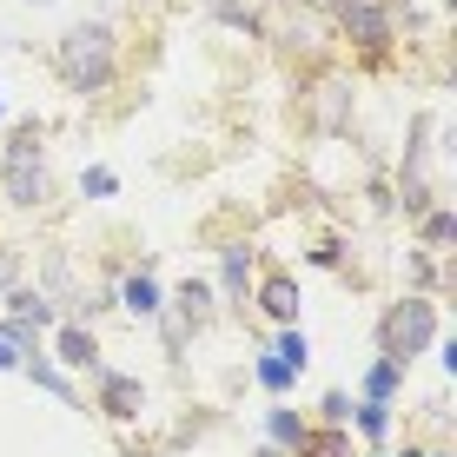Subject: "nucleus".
<instances>
[{
    "mask_svg": "<svg viewBox=\"0 0 457 457\" xmlns=\"http://www.w3.org/2000/svg\"><path fill=\"white\" fill-rule=\"evenodd\" d=\"M259 385H272V391H286V385H292V365H286V358H278V352H272V358H265V365H259Z\"/></svg>",
    "mask_w": 457,
    "mask_h": 457,
    "instance_id": "obj_11",
    "label": "nucleus"
},
{
    "mask_svg": "<svg viewBox=\"0 0 457 457\" xmlns=\"http://www.w3.org/2000/svg\"><path fill=\"white\" fill-rule=\"evenodd\" d=\"M60 73H67L73 93H100L113 80V34L106 27H73L60 40Z\"/></svg>",
    "mask_w": 457,
    "mask_h": 457,
    "instance_id": "obj_1",
    "label": "nucleus"
},
{
    "mask_svg": "<svg viewBox=\"0 0 457 457\" xmlns=\"http://www.w3.org/2000/svg\"><path fill=\"white\" fill-rule=\"evenodd\" d=\"M259 457H278V451H259Z\"/></svg>",
    "mask_w": 457,
    "mask_h": 457,
    "instance_id": "obj_18",
    "label": "nucleus"
},
{
    "mask_svg": "<svg viewBox=\"0 0 457 457\" xmlns=\"http://www.w3.org/2000/svg\"><path fill=\"white\" fill-rule=\"evenodd\" d=\"M424 239H431V245H445V239H451V212H431V226H424Z\"/></svg>",
    "mask_w": 457,
    "mask_h": 457,
    "instance_id": "obj_16",
    "label": "nucleus"
},
{
    "mask_svg": "<svg viewBox=\"0 0 457 457\" xmlns=\"http://www.w3.org/2000/svg\"><path fill=\"white\" fill-rule=\"evenodd\" d=\"M358 431H365V437H385V431H391V411H385V398L358 404Z\"/></svg>",
    "mask_w": 457,
    "mask_h": 457,
    "instance_id": "obj_9",
    "label": "nucleus"
},
{
    "mask_svg": "<svg viewBox=\"0 0 457 457\" xmlns=\"http://www.w3.org/2000/svg\"><path fill=\"white\" fill-rule=\"evenodd\" d=\"M126 305H133L139 319H153V312H160V286H153V278H126Z\"/></svg>",
    "mask_w": 457,
    "mask_h": 457,
    "instance_id": "obj_7",
    "label": "nucleus"
},
{
    "mask_svg": "<svg viewBox=\"0 0 457 457\" xmlns=\"http://www.w3.org/2000/svg\"><path fill=\"white\" fill-rule=\"evenodd\" d=\"M245 272H252L245 252H226V292H239V286H245Z\"/></svg>",
    "mask_w": 457,
    "mask_h": 457,
    "instance_id": "obj_13",
    "label": "nucleus"
},
{
    "mask_svg": "<svg viewBox=\"0 0 457 457\" xmlns=\"http://www.w3.org/2000/svg\"><path fill=\"white\" fill-rule=\"evenodd\" d=\"M298 457H345V437L338 431H298Z\"/></svg>",
    "mask_w": 457,
    "mask_h": 457,
    "instance_id": "obj_5",
    "label": "nucleus"
},
{
    "mask_svg": "<svg viewBox=\"0 0 457 457\" xmlns=\"http://www.w3.org/2000/svg\"><path fill=\"white\" fill-rule=\"evenodd\" d=\"M100 411H106V418H133V411H139V378L106 371V378H100Z\"/></svg>",
    "mask_w": 457,
    "mask_h": 457,
    "instance_id": "obj_4",
    "label": "nucleus"
},
{
    "mask_svg": "<svg viewBox=\"0 0 457 457\" xmlns=\"http://www.w3.org/2000/svg\"><path fill=\"white\" fill-rule=\"evenodd\" d=\"M298 431H305L298 411H272V437H278V445H298Z\"/></svg>",
    "mask_w": 457,
    "mask_h": 457,
    "instance_id": "obj_12",
    "label": "nucleus"
},
{
    "mask_svg": "<svg viewBox=\"0 0 457 457\" xmlns=\"http://www.w3.org/2000/svg\"><path fill=\"white\" fill-rule=\"evenodd\" d=\"M87 193H93V199H106V193H113V172L93 166V172H87Z\"/></svg>",
    "mask_w": 457,
    "mask_h": 457,
    "instance_id": "obj_15",
    "label": "nucleus"
},
{
    "mask_svg": "<svg viewBox=\"0 0 457 457\" xmlns=\"http://www.w3.org/2000/svg\"><path fill=\"white\" fill-rule=\"evenodd\" d=\"M265 312H272V319H292V312H298V292H292V278H286V272L265 278Z\"/></svg>",
    "mask_w": 457,
    "mask_h": 457,
    "instance_id": "obj_6",
    "label": "nucleus"
},
{
    "mask_svg": "<svg viewBox=\"0 0 457 457\" xmlns=\"http://www.w3.org/2000/svg\"><path fill=\"white\" fill-rule=\"evenodd\" d=\"M60 358H67V365H93V338L80 332V325H67V332H60Z\"/></svg>",
    "mask_w": 457,
    "mask_h": 457,
    "instance_id": "obj_8",
    "label": "nucleus"
},
{
    "mask_svg": "<svg viewBox=\"0 0 457 457\" xmlns=\"http://www.w3.org/2000/svg\"><path fill=\"white\" fill-rule=\"evenodd\" d=\"M13 358H21V352H13V345H0V365H13Z\"/></svg>",
    "mask_w": 457,
    "mask_h": 457,
    "instance_id": "obj_17",
    "label": "nucleus"
},
{
    "mask_svg": "<svg viewBox=\"0 0 457 457\" xmlns=\"http://www.w3.org/2000/svg\"><path fill=\"white\" fill-rule=\"evenodd\" d=\"M365 391H371V398H391V391H398V358H385V365H371Z\"/></svg>",
    "mask_w": 457,
    "mask_h": 457,
    "instance_id": "obj_10",
    "label": "nucleus"
},
{
    "mask_svg": "<svg viewBox=\"0 0 457 457\" xmlns=\"http://www.w3.org/2000/svg\"><path fill=\"white\" fill-rule=\"evenodd\" d=\"M431 332H437V305L431 298H404V305L385 319V352L404 365V358H418L424 345H431Z\"/></svg>",
    "mask_w": 457,
    "mask_h": 457,
    "instance_id": "obj_2",
    "label": "nucleus"
},
{
    "mask_svg": "<svg viewBox=\"0 0 457 457\" xmlns=\"http://www.w3.org/2000/svg\"><path fill=\"white\" fill-rule=\"evenodd\" d=\"M278 358H286V365L298 371V365H305V338H298V332H286V338H278Z\"/></svg>",
    "mask_w": 457,
    "mask_h": 457,
    "instance_id": "obj_14",
    "label": "nucleus"
},
{
    "mask_svg": "<svg viewBox=\"0 0 457 457\" xmlns=\"http://www.w3.org/2000/svg\"><path fill=\"white\" fill-rule=\"evenodd\" d=\"M345 27L358 34V46H385L391 40V21L371 7V0H345Z\"/></svg>",
    "mask_w": 457,
    "mask_h": 457,
    "instance_id": "obj_3",
    "label": "nucleus"
}]
</instances>
